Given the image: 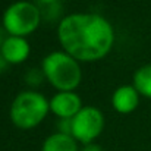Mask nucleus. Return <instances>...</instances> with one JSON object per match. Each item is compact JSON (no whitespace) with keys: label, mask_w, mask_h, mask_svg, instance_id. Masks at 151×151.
Returning a JSON list of instances; mask_svg holds the SVG:
<instances>
[{"label":"nucleus","mask_w":151,"mask_h":151,"mask_svg":"<svg viewBox=\"0 0 151 151\" xmlns=\"http://www.w3.org/2000/svg\"><path fill=\"white\" fill-rule=\"evenodd\" d=\"M57 38L62 49L79 62L104 59L114 44V29L99 13H72L60 19Z\"/></svg>","instance_id":"obj_1"},{"label":"nucleus","mask_w":151,"mask_h":151,"mask_svg":"<svg viewBox=\"0 0 151 151\" xmlns=\"http://www.w3.org/2000/svg\"><path fill=\"white\" fill-rule=\"evenodd\" d=\"M41 69L46 75V81L57 91H75L82 81L79 60L65 50L49 53L41 62Z\"/></svg>","instance_id":"obj_2"},{"label":"nucleus","mask_w":151,"mask_h":151,"mask_svg":"<svg viewBox=\"0 0 151 151\" xmlns=\"http://www.w3.org/2000/svg\"><path fill=\"white\" fill-rule=\"evenodd\" d=\"M50 113V100L35 90L21 91L10 104L9 116L12 123L24 131L38 126Z\"/></svg>","instance_id":"obj_3"},{"label":"nucleus","mask_w":151,"mask_h":151,"mask_svg":"<svg viewBox=\"0 0 151 151\" xmlns=\"http://www.w3.org/2000/svg\"><path fill=\"white\" fill-rule=\"evenodd\" d=\"M41 10L37 3L18 0L6 7L1 16V25L9 35L27 37L41 24Z\"/></svg>","instance_id":"obj_4"},{"label":"nucleus","mask_w":151,"mask_h":151,"mask_svg":"<svg viewBox=\"0 0 151 151\" xmlns=\"http://www.w3.org/2000/svg\"><path fill=\"white\" fill-rule=\"evenodd\" d=\"M104 129V116L94 106H84L72 117V137L85 144L94 142Z\"/></svg>","instance_id":"obj_5"},{"label":"nucleus","mask_w":151,"mask_h":151,"mask_svg":"<svg viewBox=\"0 0 151 151\" xmlns=\"http://www.w3.org/2000/svg\"><path fill=\"white\" fill-rule=\"evenodd\" d=\"M82 107V100L75 91H57L50 99V111L57 119H72Z\"/></svg>","instance_id":"obj_6"},{"label":"nucleus","mask_w":151,"mask_h":151,"mask_svg":"<svg viewBox=\"0 0 151 151\" xmlns=\"http://www.w3.org/2000/svg\"><path fill=\"white\" fill-rule=\"evenodd\" d=\"M29 53H31V46L25 37L7 35L0 49V57L6 63L21 65L29 57Z\"/></svg>","instance_id":"obj_7"},{"label":"nucleus","mask_w":151,"mask_h":151,"mask_svg":"<svg viewBox=\"0 0 151 151\" xmlns=\"http://www.w3.org/2000/svg\"><path fill=\"white\" fill-rule=\"evenodd\" d=\"M141 94L137 91V88L131 85H120L114 90L111 96V106L113 109L120 114H129L137 110L139 104Z\"/></svg>","instance_id":"obj_8"},{"label":"nucleus","mask_w":151,"mask_h":151,"mask_svg":"<svg viewBox=\"0 0 151 151\" xmlns=\"http://www.w3.org/2000/svg\"><path fill=\"white\" fill-rule=\"evenodd\" d=\"M41 151H79V148L78 141L72 135L54 132L44 139Z\"/></svg>","instance_id":"obj_9"},{"label":"nucleus","mask_w":151,"mask_h":151,"mask_svg":"<svg viewBox=\"0 0 151 151\" xmlns=\"http://www.w3.org/2000/svg\"><path fill=\"white\" fill-rule=\"evenodd\" d=\"M132 85L142 97L151 100V63L144 65L135 70L132 78Z\"/></svg>","instance_id":"obj_10"},{"label":"nucleus","mask_w":151,"mask_h":151,"mask_svg":"<svg viewBox=\"0 0 151 151\" xmlns=\"http://www.w3.org/2000/svg\"><path fill=\"white\" fill-rule=\"evenodd\" d=\"M46 81V75L43 72V69L40 68H31L27 73H25V82L31 87V88H35V87H40L43 82Z\"/></svg>","instance_id":"obj_11"},{"label":"nucleus","mask_w":151,"mask_h":151,"mask_svg":"<svg viewBox=\"0 0 151 151\" xmlns=\"http://www.w3.org/2000/svg\"><path fill=\"white\" fill-rule=\"evenodd\" d=\"M40 10H41L43 19H46V21H54L62 13V4H60V1H57V3H53V4H49V6L40 7Z\"/></svg>","instance_id":"obj_12"},{"label":"nucleus","mask_w":151,"mask_h":151,"mask_svg":"<svg viewBox=\"0 0 151 151\" xmlns=\"http://www.w3.org/2000/svg\"><path fill=\"white\" fill-rule=\"evenodd\" d=\"M56 128H57V132H62V134H66V135H72V119H57V123H56Z\"/></svg>","instance_id":"obj_13"},{"label":"nucleus","mask_w":151,"mask_h":151,"mask_svg":"<svg viewBox=\"0 0 151 151\" xmlns=\"http://www.w3.org/2000/svg\"><path fill=\"white\" fill-rule=\"evenodd\" d=\"M81 151H104L101 148L99 144H96V142H91V144H85L84 145V148Z\"/></svg>","instance_id":"obj_14"},{"label":"nucleus","mask_w":151,"mask_h":151,"mask_svg":"<svg viewBox=\"0 0 151 151\" xmlns=\"http://www.w3.org/2000/svg\"><path fill=\"white\" fill-rule=\"evenodd\" d=\"M7 32H6V29H4V27L0 24V49H1V46H3V43H4V40L7 38Z\"/></svg>","instance_id":"obj_15"},{"label":"nucleus","mask_w":151,"mask_h":151,"mask_svg":"<svg viewBox=\"0 0 151 151\" xmlns=\"http://www.w3.org/2000/svg\"><path fill=\"white\" fill-rule=\"evenodd\" d=\"M60 0H35V3L38 4V7H44V6H49V4H53V3H57Z\"/></svg>","instance_id":"obj_16"},{"label":"nucleus","mask_w":151,"mask_h":151,"mask_svg":"<svg viewBox=\"0 0 151 151\" xmlns=\"http://www.w3.org/2000/svg\"><path fill=\"white\" fill-rule=\"evenodd\" d=\"M1 70H3V59L0 57V75H1Z\"/></svg>","instance_id":"obj_17"}]
</instances>
